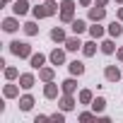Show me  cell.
I'll list each match as a JSON object with an SVG mask.
<instances>
[{"label":"cell","mask_w":123,"mask_h":123,"mask_svg":"<svg viewBox=\"0 0 123 123\" xmlns=\"http://www.w3.org/2000/svg\"><path fill=\"white\" fill-rule=\"evenodd\" d=\"M31 12H34V17H36V19L51 17V15H55V12H58V3H53V0H46L43 5H36Z\"/></svg>","instance_id":"obj_1"},{"label":"cell","mask_w":123,"mask_h":123,"mask_svg":"<svg viewBox=\"0 0 123 123\" xmlns=\"http://www.w3.org/2000/svg\"><path fill=\"white\" fill-rule=\"evenodd\" d=\"M10 51L17 55V58H31V46L27 41H12L10 43Z\"/></svg>","instance_id":"obj_2"},{"label":"cell","mask_w":123,"mask_h":123,"mask_svg":"<svg viewBox=\"0 0 123 123\" xmlns=\"http://www.w3.org/2000/svg\"><path fill=\"white\" fill-rule=\"evenodd\" d=\"M73 15H75V3L73 0H63V3H60V19L73 22Z\"/></svg>","instance_id":"obj_3"},{"label":"cell","mask_w":123,"mask_h":123,"mask_svg":"<svg viewBox=\"0 0 123 123\" xmlns=\"http://www.w3.org/2000/svg\"><path fill=\"white\" fill-rule=\"evenodd\" d=\"M104 77H106L109 82H118V80H121V70H118L116 65H106V70H104Z\"/></svg>","instance_id":"obj_4"},{"label":"cell","mask_w":123,"mask_h":123,"mask_svg":"<svg viewBox=\"0 0 123 123\" xmlns=\"http://www.w3.org/2000/svg\"><path fill=\"white\" fill-rule=\"evenodd\" d=\"M104 15H106L104 5H97V7H89V19H92V22H99V19H104Z\"/></svg>","instance_id":"obj_5"},{"label":"cell","mask_w":123,"mask_h":123,"mask_svg":"<svg viewBox=\"0 0 123 123\" xmlns=\"http://www.w3.org/2000/svg\"><path fill=\"white\" fill-rule=\"evenodd\" d=\"M29 63H31V68L41 70V68H43V63H46V55H43V53H31V58H29Z\"/></svg>","instance_id":"obj_6"},{"label":"cell","mask_w":123,"mask_h":123,"mask_svg":"<svg viewBox=\"0 0 123 123\" xmlns=\"http://www.w3.org/2000/svg\"><path fill=\"white\" fill-rule=\"evenodd\" d=\"M12 10H15V15H27L29 12V3H27V0H15V5H12Z\"/></svg>","instance_id":"obj_7"},{"label":"cell","mask_w":123,"mask_h":123,"mask_svg":"<svg viewBox=\"0 0 123 123\" xmlns=\"http://www.w3.org/2000/svg\"><path fill=\"white\" fill-rule=\"evenodd\" d=\"M19 87H22V89H31V87H34V75H31V73L19 75Z\"/></svg>","instance_id":"obj_8"},{"label":"cell","mask_w":123,"mask_h":123,"mask_svg":"<svg viewBox=\"0 0 123 123\" xmlns=\"http://www.w3.org/2000/svg\"><path fill=\"white\" fill-rule=\"evenodd\" d=\"M43 97H46V99H55V97H58V85H53V80L46 82V87H43Z\"/></svg>","instance_id":"obj_9"},{"label":"cell","mask_w":123,"mask_h":123,"mask_svg":"<svg viewBox=\"0 0 123 123\" xmlns=\"http://www.w3.org/2000/svg\"><path fill=\"white\" fill-rule=\"evenodd\" d=\"M48 58H51V63H53V65H60V63H65V51L55 48V51H53V53H51Z\"/></svg>","instance_id":"obj_10"},{"label":"cell","mask_w":123,"mask_h":123,"mask_svg":"<svg viewBox=\"0 0 123 123\" xmlns=\"http://www.w3.org/2000/svg\"><path fill=\"white\" fill-rule=\"evenodd\" d=\"M3 29L12 34V31H17V29H19V22H17L15 17H7V19H3Z\"/></svg>","instance_id":"obj_11"},{"label":"cell","mask_w":123,"mask_h":123,"mask_svg":"<svg viewBox=\"0 0 123 123\" xmlns=\"http://www.w3.org/2000/svg\"><path fill=\"white\" fill-rule=\"evenodd\" d=\"M60 109H63V111H73V109H75V99H73V94H65L63 99H60Z\"/></svg>","instance_id":"obj_12"},{"label":"cell","mask_w":123,"mask_h":123,"mask_svg":"<svg viewBox=\"0 0 123 123\" xmlns=\"http://www.w3.org/2000/svg\"><path fill=\"white\" fill-rule=\"evenodd\" d=\"M51 39H53V41H58V43H60V41H63V43L68 41V36H65V31L60 29V27H55V29H51Z\"/></svg>","instance_id":"obj_13"},{"label":"cell","mask_w":123,"mask_h":123,"mask_svg":"<svg viewBox=\"0 0 123 123\" xmlns=\"http://www.w3.org/2000/svg\"><path fill=\"white\" fill-rule=\"evenodd\" d=\"M92 109H94V113H101V111L106 109V99H104V97H97V99H92Z\"/></svg>","instance_id":"obj_14"},{"label":"cell","mask_w":123,"mask_h":123,"mask_svg":"<svg viewBox=\"0 0 123 123\" xmlns=\"http://www.w3.org/2000/svg\"><path fill=\"white\" fill-rule=\"evenodd\" d=\"M82 53L89 58V55H94L97 53V41H87V43H82Z\"/></svg>","instance_id":"obj_15"},{"label":"cell","mask_w":123,"mask_h":123,"mask_svg":"<svg viewBox=\"0 0 123 123\" xmlns=\"http://www.w3.org/2000/svg\"><path fill=\"white\" fill-rule=\"evenodd\" d=\"M31 106H34V97H29V94H24V97L19 99V109H22V111H29Z\"/></svg>","instance_id":"obj_16"},{"label":"cell","mask_w":123,"mask_h":123,"mask_svg":"<svg viewBox=\"0 0 123 123\" xmlns=\"http://www.w3.org/2000/svg\"><path fill=\"white\" fill-rule=\"evenodd\" d=\"M75 87H77V85H75V80H73V77H70V80H65L63 85H60L63 94H73V92H75Z\"/></svg>","instance_id":"obj_17"},{"label":"cell","mask_w":123,"mask_h":123,"mask_svg":"<svg viewBox=\"0 0 123 123\" xmlns=\"http://www.w3.org/2000/svg\"><path fill=\"white\" fill-rule=\"evenodd\" d=\"M70 24H73V31H75L77 36H80V34H82V31L87 29V24H85V19H73Z\"/></svg>","instance_id":"obj_18"},{"label":"cell","mask_w":123,"mask_h":123,"mask_svg":"<svg viewBox=\"0 0 123 123\" xmlns=\"http://www.w3.org/2000/svg\"><path fill=\"white\" fill-rule=\"evenodd\" d=\"M24 34H27V36H36V34H39L36 22H27V24H24Z\"/></svg>","instance_id":"obj_19"},{"label":"cell","mask_w":123,"mask_h":123,"mask_svg":"<svg viewBox=\"0 0 123 123\" xmlns=\"http://www.w3.org/2000/svg\"><path fill=\"white\" fill-rule=\"evenodd\" d=\"M109 34H111V36H116V39H118V36H121V34H123V27H121V24H118V22H111V24H109Z\"/></svg>","instance_id":"obj_20"},{"label":"cell","mask_w":123,"mask_h":123,"mask_svg":"<svg viewBox=\"0 0 123 123\" xmlns=\"http://www.w3.org/2000/svg\"><path fill=\"white\" fill-rule=\"evenodd\" d=\"M65 48H68V51H77V48H82V43H80V39H77V36H73V39H68V41H65Z\"/></svg>","instance_id":"obj_21"},{"label":"cell","mask_w":123,"mask_h":123,"mask_svg":"<svg viewBox=\"0 0 123 123\" xmlns=\"http://www.w3.org/2000/svg\"><path fill=\"white\" fill-rule=\"evenodd\" d=\"M39 77H41L43 82H51V80H53V68H41V70H39Z\"/></svg>","instance_id":"obj_22"},{"label":"cell","mask_w":123,"mask_h":123,"mask_svg":"<svg viewBox=\"0 0 123 123\" xmlns=\"http://www.w3.org/2000/svg\"><path fill=\"white\" fill-rule=\"evenodd\" d=\"M70 73L73 75H82L85 73V65L80 63V60H73V63H70Z\"/></svg>","instance_id":"obj_23"},{"label":"cell","mask_w":123,"mask_h":123,"mask_svg":"<svg viewBox=\"0 0 123 123\" xmlns=\"http://www.w3.org/2000/svg\"><path fill=\"white\" fill-rule=\"evenodd\" d=\"M101 51H104L106 55H111V53L116 51V46H113V41H111V39H106V41H101Z\"/></svg>","instance_id":"obj_24"},{"label":"cell","mask_w":123,"mask_h":123,"mask_svg":"<svg viewBox=\"0 0 123 123\" xmlns=\"http://www.w3.org/2000/svg\"><path fill=\"white\" fill-rule=\"evenodd\" d=\"M89 34H92V39H101L104 36V27L94 24V27H89Z\"/></svg>","instance_id":"obj_25"},{"label":"cell","mask_w":123,"mask_h":123,"mask_svg":"<svg viewBox=\"0 0 123 123\" xmlns=\"http://www.w3.org/2000/svg\"><path fill=\"white\" fill-rule=\"evenodd\" d=\"M17 94H19L17 85H7V87H5V97H7V99H12V97H17Z\"/></svg>","instance_id":"obj_26"},{"label":"cell","mask_w":123,"mask_h":123,"mask_svg":"<svg viewBox=\"0 0 123 123\" xmlns=\"http://www.w3.org/2000/svg\"><path fill=\"white\" fill-rule=\"evenodd\" d=\"M80 104H92V92L89 89H82L80 92Z\"/></svg>","instance_id":"obj_27"},{"label":"cell","mask_w":123,"mask_h":123,"mask_svg":"<svg viewBox=\"0 0 123 123\" xmlns=\"http://www.w3.org/2000/svg\"><path fill=\"white\" fill-rule=\"evenodd\" d=\"M17 75H19V73H17V68H5V77H7V80H15Z\"/></svg>","instance_id":"obj_28"},{"label":"cell","mask_w":123,"mask_h":123,"mask_svg":"<svg viewBox=\"0 0 123 123\" xmlns=\"http://www.w3.org/2000/svg\"><path fill=\"white\" fill-rule=\"evenodd\" d=\"M92 118H94V113H89V111L80 113V121H82V123H87V121H92Z\"/></svg>","instance_id":"obj_29"},{"label":"cell","mask_w":123,"mask_h":123,"mask_svg":"<svg viewBox=\"0 0 123 123\" xmlns=\"http://www.w3.org/2000/svg\"><path fill=\"white\" fill-rule=\"evenodd\" d=\"M51 121H55V123H63V121H65V116H63V113H53V116H51Z\"/></svg>","instance_id":"obj_30"},{"label":"cell","mask_w":123,"mask_h":123,"mask_svg":"<svg viewBox=\"0 0 123 123\" xmlns=\"http://www.w3.org/2000/svg\"><path fill=\"white\" fill-rule=\"evenodd\" d=\"M89 3H92V0H80V5H85V7H87Z\"/></svg>","instance_id":"obj_31"},{"label":"cell","mask_w":123,"mask_h":123,"mask_svg":"<svg viewBox=\"0 0 123 123\" xmlns=\"http://www.w3.org/2000/svg\"><path fill=\"white\" fill-rule=\"evenodd\" d=\"M116 55H118V60H123V48H121V51H118Z\"/></svg>","instance_id":"obj_32"},{"label":"cell","mask_w":123,"mask_h":123,"mask_svg":"<svg viewBox=\"0 0 123 123\" xmlns=\"http://www.w3.org/2000/svg\"><path fill=\"white\" fill-rule=\"evenodd\" d=\"M118 19H121V22H123V7H121V10H118Z\"/></svg>","instance_id":"obj_33"},{"label":"cell","mask_w":123,"mask_h":123,"mask_svg":"<svg viewBox=\"0 0 123 123\" xmlns=\"http://www.w3.org/2000/svg\"><path fill=\"white\" fill-rule=\"evenodd\" d=\"M97 5H106V0H97Z\"/></svg>","instance_id":"obj_34"},{"label":"cell","mask_w":123,"mask_h":123,"mask_svg":"<svg viewBox=\"0 0 123 123\" xmlns=\"http://www.w3.org/2000/svg\"><path fill=\"white\" fill-rule=\"evenodd\" d=\"M3 3H12V0H3Z\"/></svg>","instance_id":"obj_35"},{"label":"cell","mask_w":123,"mask_h":123,"mask_svg":"<svg viewBox=\"0 0 123 123\" xmlns=\"http://www.w3.org/2000/svg\"><path fill=\"white\" fill-rule=\"evenodd\" d=\"M116 3H123V0H116Z\"/></svg>","instance_id":"obj_36"}]
</instances>
